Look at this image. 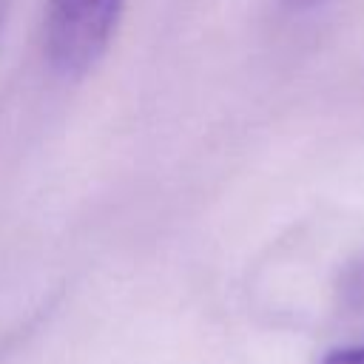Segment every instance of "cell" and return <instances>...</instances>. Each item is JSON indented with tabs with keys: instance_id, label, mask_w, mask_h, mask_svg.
<instances>
[{
	"instance_id": "6da1fadb",
	"label": "cell",
	"mask_w": 364,
	"mask_h": 364,
	"mask_svg": "<svg viewBox=\"0 0 364 364\" xmlns=\"http://www.w3.org/2000/svg\"><path fill=\"white\" fill-rule=\"evenodd\" d=\"M125 0H48L46 54L65 77H82L108 51Z\"/></svg>"
},
{
	"instance_id": "7a4b0ae2",
	"label": "cell",
	"mask_w": 364,
	"mask_h": 364,
	"mask_svg": "<svg viewBox=\"0 0 364 364\" xmlns=\"http://www.w3.org/2000/svg\"><path fill=\"white\" fill-rule=\"evenodd\" d=\"M321 364H364V344L361 347H341L321 358Z\"/></svg>"
},
{
	"instance_id": "3957f363",
	"label": "cell",
	"mask_w": 364,
	"mask_h": 364,
	"mask_svg": "<svg viewBox=\"0 0 364 364\" xmlns=\"http://www.w3.org/2000/svg\"><path fill=\"white\" fill-rule=\"evenodd\" d=\"M293 6H310V3H316V0H290Z\"/></svg>"
}]
</instances>
